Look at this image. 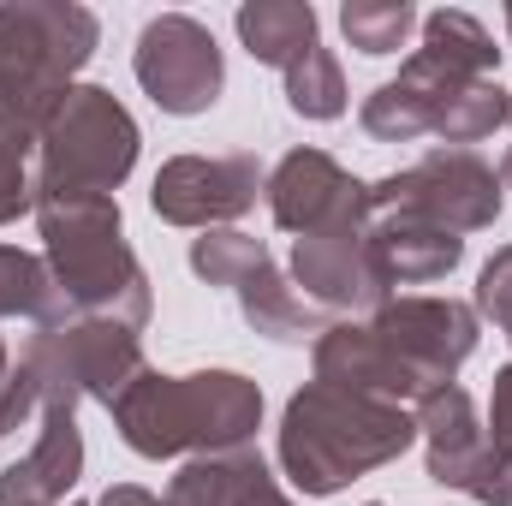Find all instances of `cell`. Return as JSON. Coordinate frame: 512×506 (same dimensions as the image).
I'll return each instance as SVG.
<instances>
[{
    "mask_svg": "<svg viewBox=\"0 0 512 506\" xmlns=\"http://www.w3.org/2000/svg\"><path fill=\"white\" fill-rule=\"evenodd\" d=\"M96 506H173V501H155L149 489H137V483H120V489H108Z\"/></svg>",
    "mask_w": 512,
    "mask_h": 506,
    "instance_id": "30",
    "label": "cell"
},
{
    "mask_svg": "<svg viewBox=\"0 0 512 506\" xmlns=\"http://www.w3.org/2000/svg\"><path fill=\"white\" fill-rule=\"evenodd\" d=\"M507 126H512V96H507Z\"/></svg>",
    "mask_w": 512,
    "mask_h": 506,
    "instance_id": "33",
    "label": "cell"
},
{
    "mask_svg": "<svg viewBox=\"0 0 512 506\" xmlns=\"http://www.w3.org/2000/svg\"><path fill=\"white\" fill-rule=\"evenodd\" d=\"M262 262H268V245L251 239V233H233V227H215V233H203V239L191 245V268H197L209 286H227V292H239Z\"/></svg>",
    "mask_w": 512,
    "mask_h": 506,
    "instance_id": "21",
    "label": "cell"
},
{
    "mask_svg": "<svg viewBox=\"0 0 512 506\" xmlns=\"http://www.w3.org/2000/svg\"><path fill=\"white\" fill-rule=\"evenodd\" d=\"M137 167V126L96 84L66 90L54 120L36 137V197H114V185Z\"/></svg>",
    "mask_w": 512,
    "mask_h": 506,
    "instance_id": "6",
    "label": "cell"
},
{
    "mask_svg": "<svg viewBox=\"0 0 512 506\" xmlns=\"http://www.w3.org/2000/svg\"><path fill=\"white\" fill-rule=\"evenodd\" d=\"M340 24H346V42L358 54H399L405 36L417 30V12L405 0H346Z\"/></svg>",
    "mask_w": 512,
    "mask_h": 506,
    "instance_id": "23",
    "label": "cell"
},
{
    "mask_svg": "<svg viewBox=\"0 0 512 506\" xmlns=\"http://www.w3.org/2000/svg\"><path fill=\"white\" fill-rule=\"evenodd\" d=\"M411 417H417V435H423L429 483H441V489H465L471 465L489 453V435H483V423H477L471 393H465L459 381H447V387L423 393Z\"/></svg>",
    "mask_w": 512,
    "mask_h": 506,
    "instance_id": "15",
    "label": "cell"
},
{
    "mask_svg": "<svg viewBox=\"0 0 512 506\" xmlns=\"http://www.w3.org/2000/svg\"><path fill=\"white\" fill-rule=\"evenodd\" d=\"M489 429H495V447L512 453V364L495 376V399H489Z\"/></svg>",
    "mask_w": 512,
    "mask_h": 506,
    "instance_id": "29",
    "label": "cell"
},
{
    "mask_svg": "<svg viewBox=\"0 0 512 506\" xmlns=\"http://www.w3.org/2000/svg\"><path fill=\"white\" fill-rule=\"evenodd\" d=\"M286 102H292V114H304V120H340V114H346V78H340V66H334L328 48H310V54L286 72Z\"/></svg>",
    "mask_w": 512,
    "mask_h": 506,
    "instance_id": "22",
    "label": "cell"
},
{
    "mask_svg": "<svg viewBox=\"0 0 512 506\" xmlns=\"http://www.w3.org/2000/svg\"><path fill=\"white\" fill-rule=\"evenodd\" d=\"M262 185L268 179H262L256 155H179V161H167L155 173L149 203H155V215L167 227L215 233V227H227V221H239L251 209Z\"/></svg>",
    "mask_w": 512,
    "mask_h": 506,
    "instance_id": "11",
    "label": "cell"
},
{
    "mask_svg": "<svg viewBox=\"0 0 512 506\" xmlns=\"http://www.w3.org/2000/svg\"><path fill=\"white\" fill-rule=\"evenodd\" d=\"M316 381H322V387H340V393L382 399V405H405V399L417 405L411 376L393 364V352L370 334V322H364V328L334 322V328L316 340Z\"/></svg>",
    "mask_w": 512,
    "mask_h": 506,
    "instance_id": "16",
    "label": "cell"
},
{
    "mask_svg": "<svg viewBox=\"0 0 512 506\" xmlns=\"http://www.w3.org/2000/svg\"><path fill=\"white\" fill-rule=\"evenodd\" d=\"M268 209H274V227L280 233H328V227H346V221H370V185H358L334 155L322 149H292L280 155V167L268 173Z\"/></svg>",
    "mask_w": 512,
    "mask_h": 506,
    "instance_id": "12",
    "label": "cell"
},
{
    "mask_svg": "<svg viewBox=\"0 0 512 506\" xmlns=\"http://www.w3.org/2000/svg\"><path fill=\"white\" fill-rule=\"evenodd\" d=\"M507 36H512V6H507Z\"/></svg>",
    "mask_w": 512,
    "mask_h": 506,
    "instance_id": "32",
    "label": "cell"
},
{
    "mask_svg": "<svg viewBox=\"0 0 512 506\" xmlns=\"http://www.w3.org/2000/svg\"><path fill=\"white\" fill-rule=\"evenodd\" d=\"M495 78V42L471 12H429L423 18V48L405 60V72L382 84L364 102V131L382 143H417L435 137L447 108L471 90Z\"/></svg>",
    "mask_w": 512,
    "mask_h": 506,
    "instance_id": "5",
    "label": "cell"
},
{
    "mask_svg": "<svg viewBox=\"0 0 512 506\" xmlns=\"http://www.w3.org/2000/svg\"><path fill=\"white\" fill-rule=\"evenodd\" d=\"M24 155L30 149H18V143L0 137V227L18 221L24 209H36V173L24 167Z\"/></svg>",
    "mask_w": 512,
    "mask_h": 506,
    "instance_id": "27",
    "label": "cell"
},
{
    "mask_svg": "<svg viewBox=\"0 0 512 506\" xmlns=\"http://www.w3.org/2000/svg\"><path fill=\"white\" fill-rule=\"evenodd\" d=\"M18 364L30 370L42 405H72V411H78V399H102L114 411V399L149 370L131 328H120V322H90V316L42 322Z\"/></svg>",
    "mask_w": 512,
    "mask_h": 506,
    "instance_id": "7",
    "label": "cell"
},
{
    "mask_svg": "<svg viewBox=\"0 0 512 506\" xmlns=\"http://www.w3.org/2000/svg\"><path fill=\"white\" fill-rule=\"evenodd\" d=\"M114 423L137 459H203L227 447H251L262 423V387L239 370H197V376H143L114 399Z\"/></svg>",
    "mask_w": 512,
    "mask_h": 506,
    "instance_id": "3",
    "label": "cell"
},
{
    "mask_svg": "<svg viewBox=\"0 0 512 506\" xmlns=\"http://www.w3.org/2000/svg\"><path fill=\"white\" fill-rule=\"evenodd\" d=\"M292 286L316 310H382L393 286L376 268L370 251V221H346L328 233H310L292 245Z\"/></svg>",
    "mask_w": 512,
    "mask_h": 506,
    "instance_id": "13",
    "label": "cell"
},
{
    "mask_svg": "<svg viewBox=\"0 0 512 506\" xmlns=\"http://www.w3.org/2000/svg\"><path fill=\"white\" fill-rule=\"evenodd\" d=\"M66 506H78V501H66Z\"/></svg>",
    "mask_w": 512,
    "mask_h": 506,
    "instance_id": "34",
    "label": "cell"
},
{
    "mask_svg": "<svg viewBox=\"0 0 512 506\" xmlns=\"http://www.w3.org/2000/svg\"><path fill=\"white\" fill-rule=\"evenodd\" d=\"M370 506H382V501H370Z\"/></svg>",
    "mask_w": 512,
    "mask_h": 506,
    "instance_id": "35",
    "label": "cell"
},
{
    "mask_svg": "<svg viewBox=\"0 0 512 506\" xmlns=\"http://www.w3.org/2000/svg\"><path fill=\"white\" fill-rule=\"evenodd\" d=\"M239 310H245V322H251L256 334H268V340H280V346H304V340H322V334H328V316H322L274 262H262L251 280L239 286Z\"/></svg>",
    "mask_w": 512,
    "mask_h": 506,
    "instance_id": "19",
    "label": "cell"
},
{
    "mask_svg": "<svg viewBox=\"0 0 512 506\" xmlns=\"http://www.w3.org/2000/svg\"><path fill=\"white\" fill-rule=\"evenodd\" d=\"M477 310L512 340V245H501L483 262V274H477Z\"/></svg>",
    "mask_w": 512,
    "mask_h": 506,
    "instance_id": "25",
    "label": "cell"
},
{
    "mask_svg": "<svg viewBox=\"0 0 512 506\" xmlns=\"http://www.w3.org/2000/svg\"><path fill=\"white\" fill-rule=\"evenodd\" d=\"M84 477V435L72 405H42L36 447L0 471V506H66L72 483Z\"/></svg>",
    "mask_w": 512,
    "mask_h": 506,
    "instance_id": "14",
    "label": "cell"
},
{
    "mask_svg": "<svg viewBox=\"0 0 512 506\" xmlns=\"http://www.w3.org/2000/svg\"><path fill=\"white\" fill-rule=\"evenodd\" d=\"M370 215H411L453 239L495 227L501 215V173L483 167L471 149H435L405 173H387L370 185Z\"/></svg>",
    "mask_w": 512,
    "mask_h": 506,
    "instance_id": "8",
    "label": "cell"
},
{
    "mask_svg": "<svg viewBox=\"0 0 512 506\" xmlns=\"http://www.w3.org/2000/svg\"><path fill=\"white\" fill-rule=\"evenodd\" d=\"M30 411H42V393H36V381H30L24 364L6 358V340H0V441H6Z\"/></svg>",
    "mask_w": 512,
    "mask_h": 506,
    "instance_id": "26",
    "label": "cell"
},
{
    "mask_svg": "<svg viewBox=\"0 0 512 506\" xmlns=\"http://www.w3.org/2000/svg\"><path fill=\"white\" fill-rule=\"evenodd\" d=\"M370 334L393 352V364L411 376L417 399L447 387L459 364L477 352V310L453 298H387L370 316Z\"/></svg>",
    "mask_w": 512,
    "mask_h": 506,
    "instance_id": "9",
    "label": "cell"
},
{
    "mask_svg": "<svg viewBox=\"0 0 512 506\" xmlns=\"http://www.w3.org/2000/svg\"><path fill=\"white\" fill-rule=\"evenodd\" d=\"M167 501L173 506H292L256 447H227V453L185 459Z\"/></svg>",
    "mask_w": 512,
    "mask_h": 506,
    "instance_id": "17",
    "label": "cell"
},
{
    "mask_svg": "<svg viewBox=\"0 0 512 506\" xmlns=\"http://www.w3.org/2000/svg\"><path fill=\"white\" fill-rule=\"evenodd\" d=\"M501 191H512V149H507V161H501Z\"/></svg>",
    "mask_w": 512,
    "mask_h": 506,
    "instance_id": "31",
    "label": "cell"
},
{
    "mask_svg": "<svg viewBox=\"0 0 512 506\" xmlns=\"http://www.w3.org/2000/svg\"><path fill=\"white\" fill-rule=\"evenodd\" d=\"M0 316H48V262L0 245Z\"/></svg>",
    "mask_w": 512,
    "mask_h": 506,
    "instance_id": "24",
    "label": "cell"
},
{
    "mask_svg": "<svg viewBox=\"0 0 512 506\" xmlns=\"http://www.w3.org/2000/svg\"><path fill=\"white\" fill-rule=\"evenodd\" d=\"M131 66H137V84L149 90V102L161 114H203V108L221 102V84H227L215 36L185 12H167V18L143 24Z\"/></svg>",
    "mask_w": 512,
    "mask_h": 506,
    "instance_id": "10",
    "label": "cell"
},
{
    "mask_svg": "<svg viewBox=\"0 0 512 506\" xmlns=\"http://www.w3.org/2000/svg\"><path fill=\"white\" fill-rule=\"evenodd\" d=\"M370 251H376L387 286H423V280H441L459 268L465 239H453L429 221H411V215H370Z\"/></svg>",
    "mask_w": 512,
    "mask_h": 506,
    "instance_id": "18",
    "label": "cell"
},
{
    "mask_svg": "<svg viewBox=\"0 0 512 506\" xmlns=\"http://www.w3.org/2000/svg\"><path fill=\"white\" fill-rule=\"evenodd\" d=\"M36 227H42V262H48V316L42 322H149V274L131 256L120 203L114 197H36ZM36 322V328H42Z\"/></svg>",
    "mask_w": 512,
    "mask_h": 506,
    "instance_id": "1",
    "label": "cell"
},
{
    "mask_svg": "<svg viewBox=\"0 0 512 506\" xmlns=\"http://www.w3.org/2000/svg\"><path fill=\"white\" fill-rule=\"evenodd\" d=\"M239 36H245V48H251L256 60L274 66L280 78H286L310 48H322L316 12H310L304 0H256V6H239Z\"/></svg>",
    "mask_w": 512,
    "mask_h": 506,
    "instance_id": "20",
    "label": "cell"
},
{
    "mask_svg": "<svg viewBox=\"0 0 512 506\" xmlns=\"http://www.w3.org/2000/svg\"><path fill=\"white\" fill-rule=\"evenodd\" d=\"M90 54H96V12L42 0L0 6V137L30 149Z\"/></svg>",
    "mask_w": 512,
    "mask_h": 506,
    "instance_id": "4",
    "label": "cell"
},
{
    "mask_svg": "<svg viewBox=\"0 0 512 506\" xmlns=\"http://www.w3.org/2000/svg\"><path fill=\"white\" fill-rule=\"evenodd\" d=\"M411 441H417V417L405 405L340 393V387H322V381L292 393V405L280 417V465L316 501L393 465Z\"/></svg>",
    "mask_w": 512,
    "mask_h": 506,
    "instance_id": "2",
    "label": "cell"
},
{
    "mask_svg": "<svg viewBox=\"0 0 512 506\" xmlns=\"http://www.w3.org/2000/svg\"><path fill=\"white\" fill-rule=\"evenodd\" d=\"M465 495L483 506H512V453L507 447H495L489 441V453L471 465V477H465Z\"/></svg>",
    "mask_w": 512,
    "mask_h": 506,
    "instance_id": "28",
    "label": "cell"
}]
</instances>
